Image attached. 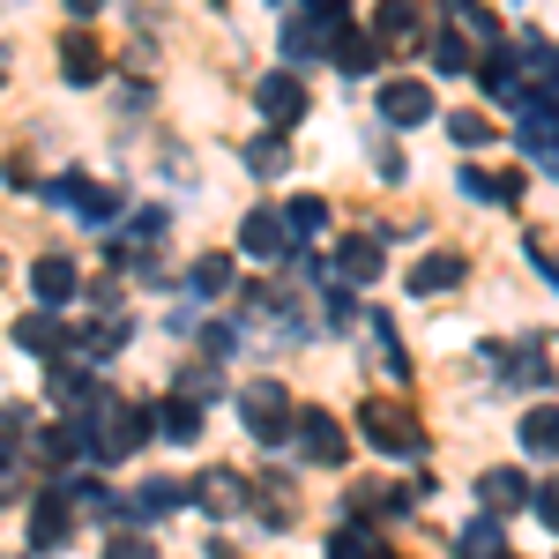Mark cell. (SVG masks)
<instances>
[{
	"instance_id": "cell-1",
	"label": "cell",
	"mask_w": 559,
	"mask_h": 559,
	"mask_svg": "<svg viewBox=\"0 0 559 559\" xmlns=\"http://www.w3.org/2000/svg\"><path fill=\"white\" fill-rule=\"evenodd\" d=\"M157 432V418L150 411H134V403H112V395H97V411H90V426H83V440H90V455H105V463H128L134 448Z\"/></svg>"
},
{
	"instance_id": "cell-2",
	"label": "cell",
	"mask_w": 559,
	"mask_h": 559,
	"mask_svg": "<svg viewBox=\"0 0 559 559\" xmlns=\"http://www.w3.org/2000/svg\"><path fill=\"white\" fill-rule=\"evenodd\" d=\"M239 418L254 432L261 448H284V432H299V411H292V395L276 381H247L239 388Z\"/></svg>"
},
{
	"instance_id": "cell-3",
	"label": "cell",
	"mask_w": 559,
	"mask_h": 559,
	"mask_svg": "<svg viewBox=\"0 0 559 559\" xmlns=\"http://www.w3.org/2000/svg\"><path fill=\"white\" fill-rule=\"evenodd\" d=\"M358 432H366L373 448H388V455H418V448H426V432H418V418H411L403 403H388V395H373V403H358Z\"/></svg>"
},
{
	"instance_id": "cell-4",
	"label": "cell",
	"mask_w": 559,
	"mask_h": 559,
	"mask_svg": "<svg viewBox=\"0 0 559 559\" xmlns=\"http://www.w3.org/2000/svg\"><path fill=\"white\" fill-rule=\"evenodd\" d=\"M373 38H381L388 52H426L432 23H426V8H418V0H381V8H373Z\"/></svg>"
},
{
	"instance_id": "cell-5",
	"label": "cell",
	"mask_w": 559,
	"mask_h": 559,
	"mask_svg": "<svg viewBox=\"0 0 559 559\" xmlns=\"http://www.w3.org/2000/svg\"><path fill=\"white\" fill-rule=\"evenodd\" d=\"M254 105H261L269 128H299V120H306V83H299V75H269V83L254 90Z\"/></svg>"
},
{
	"instance_id": "cell-6",
	"label": "cell",
	"mask_w": 559,
	"mask_h": 559,
	"mask_svg": "<svg viewBox=\"0 0 559 559\" xmlns=\"http://www.w3.org/2000/svg\"><path fill=\"white\" fill-rule=\"evenodd\" d=\"M336 276L344 284H381V231H344L336 239Z\"/></svg>"
},
{
	"instance_id": "cell-7",
	"label": "cell",
	"mask_w": 559,
	"mask_h": 559,
	"mask_svg": "<svg viewBox=\"0 0 559 559\" xmlns=\"http://www.w3.org/2000/svg\"><path fill=\"white\" fill-rule=\"evenodd\" d=\"M329 60H336L344 75H366V68L381 60V38H366V31H350L344 15H329Z\"/></svg>"
},
{
	"instance_id": "cell-8",
	"label": "cell",
	"mask_w": 559,
	"mask_h": 559,
	"mask_svg": "<svg viewBox=\"0 0 559 559\" xmlns=\"http://www.w3.org/2000/svg\"><path fill=\"white\" fill-rule=\"evenodd\" d=\"M60 75L83 90V83H105V38H90V31H68L60 38Z\"/></svg>"
},
{
	"instance_id": "cell-9",
	"label": "cell",
	"mask_w": 559,
	"mask_h": 559,
	"mask_svg": "<svg viewBox=\"0 0 559 559\" xmlns=\"http://www.w3.org/2000/svg\"><path fill=\"white\" fill-rule=\"evenodd\" d=\"M522 150H530L537 165H552V173H559V97H545V105L522 112Z\"/></svg>"
},
{
	"instance_id": "cell-10",
	"label": "cell",
	"mask_w": 559,
	"mask_h": 559,
	"mask_svg": "<svg viewBox=\"0 0 559 559\" xmlns=\"http://www.w3.org/2000/svg\"><path fill=\"white\" fill-rule=\"evenodd\" d=\"M239 247L261 254V261H276L284 247H292V216H284V210H254L247 224H239Z\"/></svg>"
},
{
	"instance_id": "cell-11",
	"label": "cell",
	"mask_w": 559,
	"mask_h": 559,
	"mask_svg": "<svg viewBox=\"0 0 559 559\" xmlns=\"http://www.w3.org/2000/svg\"><path fill=\"white\" fill-rule=\"evenodd\" d=\"M299 448L306 463H344V426L329 411H299Z\"/></svg>"
},
{
	"instance_id": "cell-12",
	"label": "cell",
	"mask_w": 559,
	"mask_h": 559,
	"mask_svg": "<svg viewBox=\"0 0 559 559\" xmlns=\"http://www.w3.org/2000/svg\"><path fill=\"white\" fill-rule=\"evenodd\" d=\"M381 120H395V128L432 120V90L426 83H381Z\"/></svg>"
},
{
	"instance_id": "cell-13",
	"label": "cell",
	"mask_w": 559,
	"mask_h": 559,
	"mask_svg": "<svg viewBox=\"0 0 559 559\" xmlns=\"http://www.w3.org/2000/svg\"><path fill=\"white\" fill-rule=\"evenodd\" d=\"M463 276H471L463 254H426L418 269H411V292H418V299H440V292H455Z\"/></svg>"
},
{
	"instance_id": "cell-14",
	"label": "cell",
	"mask_w": 559,
	"mask_h": 559,
	"mask_svg": "<svg viewBox=\"0 0 559 559\" xmlns=\"http://www.w3.org/2000/svg\"><path fill=\"white\" fill-rule=\"evenodd\" d=\"M15 344L38 350L45 366H60V350H68V329H60L52 313H23V321H15Z\"/></svg>"
},
{
	"instance_id": "cell-15",
	"label": "cell",
	"mask_w": 559,
	"mask_h": 559,
	"mask_svg": "<svg viewBox=\"0 0 559 559\" xmlns=\"http://www.w3.org/2000/svg\"><path fill=\"white\" fill-rule=\"evenodd\" d=\"M31 292H38L45 306L75 299V261H68V254H38V269H31Z\"/></svg>"
},
{
	"instance_id": "cell-16",
	"label": "cell",
	"mask_w": 559,
	"mask_h": 559,
	"mask_svg": "<svg viewBox=\"0 0 559 559\" xmlns=\"http://www.w3.org/2000/svg\"><path fill=\"white\" fill-rule=\"evenodd\" d=\"M522 448L530 455H559V403H530L522 411Z\"/></svg>"
},
{
	"instance_id": "cell-17",
	"label": "cell",
	"mask_w": 559,
	"mask_h": 559,
	"mask_svg": "<svg viewBox=\"0 0 559 559\" xmlns=\"http://www.w3.org/2000/svg\"><path fill=\"white\" fill-rule=\"evenodd\" d=\"M52 194H60V202H75L83 216H97V224H105V216L120 210V202H112V187H90V179H60Z\"/></svg>"
},
{
	"instance_id": "cell-18",
	"label": "cell",
	"mask_w": 559,
	"mask_h": 559,
	"mask_svg": "<svg viewBox=\"0 0 559 559\" xmlns=\"http://www.w3.org/2000/svg\"><path fill=\"white\" fill-rule=\"evenodd\" d=\"M477 500H485V508H522L530 485H522L515 471H485V477H477Z\"/></svg>"
},
{
	"instance_id": "cell-19",
	"label": "cell",
	"mask_w": 559,
	"mask_h": 559,
	"mask_svg": "<svg viewBox=\"0 0 559 559\" xmlns=\"http://www.w3.org/2000/svg\"><path fill=\"white\" fill-rule=\"evenodd\" d=\"M60 537H68V508H60V500H38V508H31V545L52 552Z\"/></svg>"
},
{
	"instance_id": "cell-20",
	"label": "cell",
	"mask_w": 559,
	"mask_h": 559,
	"mask_svg": "<svg viewBox=\"0 0 559 559\" xmlns=\"http://www.w3.org/2000/svg\"><path fill=\"white\" fill-rule=\"evenodd\" d=\"M373 552H381V537H373L366 522H344V530L329 537V559H373Z\"/></svg>"
},
{
	"instance_id": "cell-21",
	"label": "cell",
	"mask_w": 559,
	"mask_h": 559,
	"mask_svg": "<svg viewBox=\"0 0 559 559\" xmlns=\"http://www.w3.org/2000/svg\"><path fill=\"white\" fill-rule=\"evenodd\" d=\"M157 432H165V440H194V432H202V411H194L187 395H173V403L157 411Z\"/></svg>"
},
{
	"instance_id": "cell-22",
	"label": "cell",
	"mask_w": 559,
	"mask_h": 559,
	"mask_svg": "<svg viewBox=\"0 0 559 559\" xmlns=\"http://www.w3.org/2000/svg\"><path fill=\"white\" fill-rule=\"evenodd\" d=\"M463 187H471V194H485V202H515V194H522V173H463Z\"/></svg>"
},
{
	"instance_id": "cell-23",
	"label": "cell",
	"mask_w": 559,
	"mask_h": 559,
	"mask_svg": "<svg viewBox=\"0 0 559 559\" xmlns=\"http://www.w3.org/2000/svg\"><path fill=\"white\" fill-rule=\"evenodd\" d=\"M284 216H292V239H313V231L329 224V202H321V194H299Z\"/></svg>"
},
{
	"instance_id": "cell-24",
	"label": "cell",
	"mask_w": 559,
	"mask_h": 559,
	"mask_svg": "<svg viewBox=\"0 0 559 559\" xmlns=\"http://www.w3.org/2000/svg\"><path fill=\"white\" fill-rule=\"evenodd\" d=\"M463 559H508L500 552V522H471L463 530Z\"/></svg>"
},
{
	"instance_id": "cell-25",
	"label": "cell",
	"mask_w": 559,
	"mask_h": 559,
	"mask_svg": "<svg viewBox=\"0 0 559 559\" xmlns=\"http://www.w3.org/2000/svg\"><path fill=\"white\" fill-rule=\"evenodd\" d=\"M105 559H165V552H157L142 530H112V537H105Z\"/></svg>"
},
{
	"instance_id": "cell-26",
	"label": "cell",
	"mask_w": 559,
	"mask_h": 559,
	"mask_svg": "<svg viewBox=\"0 0 559 559\" xmlns=\"http://www.w3.org/2000/svg\"><path fill=\"white\" fill-rule=\"evenodd\" d=\"M448 134H455V150H485V142H492V120H477V112H455V120H448Z\"/></svg>"
},
{
	"instance_id": "cell-27",
	"label": "cell",
	"mask_w": 559,
	"mask_h": 559,
	"mask_svg": "<svg viewBox=\"0 0 559 559\" xmlns=\"http://www.w3.org/2000/svg\"><path fill=\"white\" fill-rule=\"evenodd\" d=\"M231 284V254H202L194 261V292H224Z\"/></svg>"
},
{
	"instance_id": "cell-28",
	"label": "cell",
	"mask_w": 559,
	"mask_h": 559,
	"mask_svg": "<svg viewBox=\"0 0 559 559\" xmlns=\"http://www.w3.org/2000/svg\"><path fill=\"white\" fill-rule=\"evenodd\" d=\"M432 68H440V75H463V68H471V45L463 38H432Z\"/></svg>"
},
{
	"instance_id": "cell-29",
	"label": "cell",
	"mask_w": 559,
	"mask_h": 559,
	"mask_svg": "<svg viewBox=\"0 0 559 559\" xmlns=\"http://www.w3.org/2000/svg\"><path fill=\"white\" fill-rule=\"evenodd\" d=\"M448 8H455V23H471V31H477L485 45H500V23H492V15H485L477 0H448Z\"/></svg>"
},
{
	"instance_id": "cell-30",
	"label": "cell",
	"mask_w": 559,
	"mask_h": 559,
	"mask_svg": "<svg viewBox=\"0 0 559 559\" xmlns=\"http://www.w3.org/2000/svg\"><path fill=\"white\" fill-rule=\"evenodd\" d=\"M202 500H210L216 515H224V508H239L247 492H239V477H202Z\"/></svg>"
},
{
	"instance_id": "cell-31",
	"label": "cell",
	"mask_w": 559,
	"mask_h": 559,
	"mask_svg": "<svg viewBox=\"0 0 559 559\" xmlns=\"http://www.w3.org/2000/svg\"><path fill=\"white\" fill-rule=\"evenodd\" d=\"M134 508H142V515H165V508H179V485H142Z\"/></svg>"
},
{
	"instance_id": "cell-32",
	"label": "cell",
	"mask_w": 559,
	"mask_h": 559,
	"mask_svg": "<svg viewBox=\"0 0 559 559\" xmlns=\"http://www.w3.org/2000/svg\"><path fill=\"white\" fill-rule=\"evenodd\" d=\"M537 515H545V530H559V477H552V485H537Z\"/></svg>"
},
{
	"instance_id": "cell-33",
	"label": "cell",
	"mask_w": 559,
	"mask_h": 559,
	"mask_svg": "<svg viewBox=\"0 0 559 559\" xmlns=\"http://www.w3.org/2000/svg\"><path fill=\"white\" fill-rule=\"evenodd\" d=\"M68 8H75V15H97V8H105V0H68Z\"/></svg>"
},
{
	"instance_id": "cell-34",
	"label": "cell",
	"mask_w": 559,
	"mask_h": 559,
	"mask_svg": "<svg viewBox=\"0 0 559 559\" xmlns=\"http://www.w3.org/2000/svg\"><path fill=\"white\" fill-rule=\"evenodd\" d=\"M373 559H395V552H388V545H381V552H373Z\"/></svg>"
},
{
	"instance_id": "cell-35",
	"label": "cell",
	"mask_w": 559,
	"mask_h": 559,
	"mask_svg": "<svg viewBox=\"0 0 559 559\" xmlns=\"http://www.w3.org/2000/svg\"><path fill=\"white\" fill-rule=\"evenodd\" d=\"M0 269H8V261H0Z\"/></svg>"
}]
</instances>
